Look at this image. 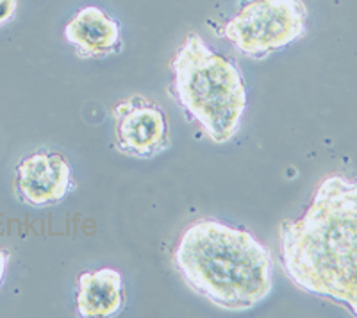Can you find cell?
<instances>
[{
	"label": "cell",
	"mask_w": 357,
	"mask_h": 318,
	"mask_svg": "<svg viewBox=\"0 0 357 318\" xmlns=\"http://www.w3.org/2000/svg\"><path fill=\"white\" fill-rule=\"evenodd\" d=\"M175 270L190 290L227 311L256 308L273 288L272 254L245 229L202 218L184 229Z\"/></svg>",
	"instance_id": "cell-2"
},
{
	"label": "cell",
	"mask_w": 357,
	"mask_h": 318,
	"mask_svg": "<svg viewBox=\"0 0 357 318\" xmlns=\"http://www.w3.org/2000/svg\"><path fill=\"white\" fill-rule=\"evenodd\" d=\"M18 2L17 0H0V27L4 24H8L15 13H17Z\"/></svg>",
	"instance_id": "cell-9"
},
{
	"label": "cell",
	"mask_w": 357,
	"mask_h": 318,
	"mask_svg": "<svg viewBox=\"0 0 357 318\" xmlns=\"http://www.w3.org/2000/svg\"><path fill=\"white\" fill-rule=\"evenodd\" d=\"M126 288L122 273L116 268H98L77 278L75 306L82 318H107L122 311Z\"/></svg>",
	"instance_id": "cell-8"
},
{
	"label": "cell",
	"mask_w": 357,
	"mask_h": 318,
	"mask_svg": "<svg viewBox=\"0 0 357 318\" xmlns=\"http://www.w3.org/2000/svg\"><path fill=\"white\" fill-rule=\"evenodd\" d=\"M65 38L81 59H100L122 50V27L97 6H86L65 25Z\"/></svg>",
	"instance_id": "cell-7"
},
{
	"label": "cell",
	"mask_w": 357,
	"mask_h": 318,
	"mask_svg": "<svg viewBox=\"0 0 357 318\" xmlns=\"http://www.w3.org/2000/svg\"><path fill=\"white\" fill-rule=\"evenodd\" d=\"M280 262L301 290L357 317V179L329 176L298 220L280 225Z\"/></svg>",
	"instance_id": "cell-1"
},
{
	"label": "cell",
	"mask_w": 357,
	"mask_h": 318,
	"mask_svg": "<svg viewBox=\"0 0 357 318\" xmlns=\"http://www.w3.org/2000/svg\"><path fill=\"white\" fill-rule=\"evenodd\" d=\"M307 31V8L302 0H252L223 27L234 49L252 59L301 40Z\"/></svg>",
	"instance_id": "cell-4"
},
{
	"label": "cell",
	"mask_w": 357,
	"mask_h": 318,
	"mask_svg": "<svg viewBox=\"0 0 357 318\" xmlns=\"http://www.w3.org/2000/svg\"><path fill=\"white\" fill-rule=\"evenodd\" d=\"M114 145L122 154L152 159L170 149V123L155 103L143 95L118 100L113 106Z\"/></svg>",
	"instance_id": "cell-5"
},
{
	"label": "cell",
	"mask_w": 357,
	"mask_h": 318,
	"mask_svg": "<svg viewBox=\"0 0 357 318\" xmlns=\"http://www.w3.org/2000/svg\"><path fill=\"white\" fill-rule=\"evenodd\" d=\"M170 93L213 143L238 135L247 107L240 68L209 49L202 36L188 34L172 59Z\"/></svg>",
	"instance_id": "cell-3"
},
{
	"label": "cell",
	"mask_w": 357,
	"mask_h": 318,
	"mask_svg": "<svg viewBox=\"0 0 357 318\" xmlns=\"http://www.w3.org/2000/svg\"><path fill=\"white\" fill-rule=\"evenodd\" d=\"M72 190V168L61 154L38 151L20 159L15 170V193L31 208L59 204Z\"/></svg>",
	"instance_id": "cell-6"
},
{
	"label": "cell",
	"mask_w": 357,
	"mask_h": 318,
	"mask_svg": "<svg viewBox=\"0 0 357 318\" xmlns=\"http://www.w3.org/2000/svg\"><path fill=\"white\" fill-rule=\"evenodd\" d=\"M8 265H9V252H6V250L0 249V286H2V281H4Z\"/></svg>",
	"instance_id": "cell-10"
}]
</instances>
